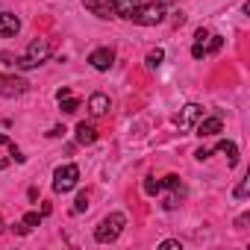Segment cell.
Segmentation results:
<instances>
[{
	"label": "cell",
	"instance_id": "1",
	"mask_svg": "<svg viewBox=\"0 0 250 250\" xmlns=\"http://www.w3.org/2000/svg\"><path fill=\"white\" fill-rule=\"evenodd\" d=\"M50 53H53V47H50V39H42V36H39V39H33V42H30L27 53L15 59V68H21V71L39 68V65H44V62L50 59Z\"/></svg>",
	"mask_w": 250,
	"mask_h": 250
},
{
	"label": "cell",
	"instance_id": "2",
	"mask_svg": "<svg viewBox=\"0 0 250 250\" xmlns=\"http://www.w3.org/2000/svg\"><path fill=\"white\" fill-rule=\"evenodd\" d=\"M124 227H127V218H124V212H112V215H106V218L97 224V229H94V241H100V244H112V241L124 232Z\"/></svg>",
	"mask_w": 250,
	"mask_h": 250
},
{
	"label": "cell",
	"instance_id": "3",
	"mask_svg": "<svg viewBox=\"0 0 250 250\" xmlns=\"http://www.w3.org/2000/svg\"><path fill=\"white\" fill-rule=\"evenodd\" d=\"M80 183V168L77 165H59L53 174V191L56 194H68L71 188H77Z\"/></svg>",
	"mask_w": 250,
	"mask_h": 250
},
{
	"label": "cell",
	"instance_id": "4",
	"mask_svg": "<svg viewBox=\"0 0 250 250\" xmlns=\"http://www.w3.org/2000/svg\"><path fill=\"white\" fill-rule=\"evenodd\" d=\"M133 21L142 24V27H156V24L165 21V6L156 3V0H153V3H147V6H139L136 15H133Z\"/></svg>",
	"mask_w": 250,
	"mask_h": 250
},
{
	"label": "cell",
	"instance_id": "5",
	"mask_svg": "<svg viewBox=\"0 0 250 250\" xmlns=\"http://www.w3.org/2000/svg\"><path fill=\"white\" fill-rule=\"evenodd\" d=\"M159 183H162V188H168V191H171V194L165 197V203H162V206H165V209H177V206L183 203V197H186V186H183V180H180L177 174H168V177H162Z\"/></svg>",
	"mask_w": 250,
	"mask_h": 250
},
{
	"label": "cell",
	"instance_id": "6",
	"mask_svg": "<svg viewBox=\"0 0 250 250\" xmlns=\"http://www.w3.org/2000/svg\"><path fill=\"white\" fill-rule=\"evenodd\" d=\"M200 118H203V106H200V103H186V106L180 109V115L174 118V124H177L180 130H191Z\"/></svg>",
	"mask_w": 250,
	"mask_h": 250
},
{
	"label": "cell",
	"instance_id": "7",
	"mask_svg": "<svg viewBox=\"0 0 250 250\" xmlns=\"http://www.w3.org/2000/svg\"><path fill=\"white\" fill-rule=\"evenodd\" d=\"M112 62H115V50H112V47H97V50L88 53V65H91L94 71H109Z\"/></svg>",
	"mask_w": 250,
	"mask_h": 250
},
{
	"label": "cell",
	"instance_id": "8",
	"mask_svg": "<svg viewBox=\"0 0 250 250\" xmlns=\"http://www.w3.org/2000/svg\"><path fill=\"white\" fill-rule=\"evenodd\" d=\"M27 80H21V77H0V94H3V97H21L24 91H27Z\"/></svg>",
	"mask_w": 250,
	"mask_h": 250
},
{
	"label": "cell",
	"instance_id": "9",
	"mask_svg": "<svg viewBox=\"0 0 250 250\" xmlns=\"http://www.w3.org/2000/svg\"><path fill=\"white\" fill-rule=\"evenodd\" d=\"M224 130V121L218 118V115H212V118H200L197 124H194V133L200 136V139H206V136H218Z\"/></svg>",
	"mask_w": 250,
	"mask_h": 250
},
{
	"label": "cell",
	"instance_id": "10",
	"mask_svg": "<svg viewBox=\"0 0 250 250\" xmlns=\"http://www.w3.org/2000/svg\"><path fill=\"white\" fill-rule=\"evenodd\" d=\"M83 6L97 15V18H115V6H112V0H83Z\"/></svg>",
	"mask_w": 250,
	"mask_h": 250
},
{
	"label": "cell",
	"instance_id": "11",
	"mask_svg": "<svg viewBox=\"0 0 250 250\" xmlns=\"http://www.w3.org/2000/svg\"><path fill=\"white\" fill-rule=\"evenodd\" d=\"M18 30H21L18 15H12V12H0V36H3V39H15Z\"/></svg>",
	"mask_w": 250,
	"mask_h": 250
},
{
	"label": "cell",
	"instance_id": "12",
	"mask_svg": "<svg viewBox=\"0 0 250 250\" xmlns=\"http://www.w3.org/2000/svg\"><path fill=\"white\" fill-rule=\"evenodd\" d=\"M112 6H115V18H127V21H133L136 9L142 6V0H112Z\"/></svg>",
	"mask_w": 250,
	"mask_h": 250
},
{
	"label": "cell",
	"instance_id": "13",
	"mask_svg": "<svg viewBox=\"0 0 250 250\" xmlns=\"http://www.w3.org/2000/svg\"><path fill=\"white\" fill-rule=\"evenodd\" d=\"M88 112H91V115H97V118H100V115H106V112H109V97H106L103 91H94V94L88 97Z\"/></svg>",
	"mask_w": 250,
	"mask_h": 250
},
{
	"label": "cell",
	"instance_id": "14",
	"mask_svg": "<svg viewBox=\"0 0 250 250\" xmlns=\"http://www.w3.org/2000/svg\"><path fill=\"white\" fill-rule=\"evenodd\" d=\"M77 142H80V145H94V142H97V130H94V124H85V121H80V124H77Z\"/></svg>",
	"mask_w": 250,
	"mask_h": 250
},
{
	"label": "cell",
	"instance_id": "15",
	"mask_svg": "<svg viewBox=\"0 0 250 250\" xmlns=\"http://www.w3.org/2000/svg\"><path fill=\"white\" fill-rule=\"evenodd\" d=\"M215 150H218V153H227L229 168H235V165H238V147H235V142H227V139H224V142H218V145H215Z\"/></svg>",
	"mask_w": 250,
	"mask_h": 250
},
{
	"label": "cell",
	"instance_id": "16",
	"mask_svg": "<svg viewBox=\"0 0 250 250\" xmlns=\"http://www.w3.org/2000/svg\"><path fill=\"white\" fill-rule=\"evenodd\" d=\"M0 147H9V156H12L15 162H24V159H27V156H24V153L18 150V145H15V142H12L9 136H0Z\"/></svg>",
	"mask_w": 250,
	"mask_h": 250
},
{
	"label": "cell",
	"instance_id": "17",
	"mask_svg": "<svg viewBox=\"0 0 250 250\" xmlns=\"http://www.w3.org/2000/svg\"><path fill=\"white\" fill-rule=\"evenodd\" d=\"M162 59H165V50H162V47H156V50H150V53H147V59H145V65H147V71H156V68L162 65Z\"/></svg>",
	"mask_w": 250,
	"mask_h": 250
},
{
	"label": "cell",
	"instance_id": "18",
	"mask_svg": "<svg viewBox=\"0 0 250 250\" xmlns=\"http://www.w3.org/2000/svg\"><path fill=\"white\" fill-rule=\"evenodd\" d=\"M221 44H224V39L209 33V39L203 42V50H206V56H209V53H218V50H221Z\"/></svg>",
	"mask_w": 250,
	"mask_h": 250
},
{
	"label": "cell",
	"instance_id": "19",
	"mask_svg": "<svg viewBox=\"0 0 250 250\" xmlns=\"http://www.w3.org/2000/svg\"><path fill=\"white\" fill-rule=\"evenodd\" d=\"M59 106H62V112H65V115H74V112L80 109V97H74V94H68L65 100H59Z\"/></svg>",
	"mask_w": 250,
	"mask_h": 250
},
{
	"label": "cell",
	"instance_id": "20",
	"mask_svg": "<svg viewBox=\"0 0 250 250\" xmlns=\"http://www.w3.org/2000/svg\"><path fill=\"white\" fill-rule=\"evenodd\" d=\"M142 188H145V194H150V197H156V194H159V191H162V183H159V180H156V177H147V180H145V186H142Z\"/></svg>",
	"mask_w": 250,
	"mask_h": 250
},
{
	"label": "cell",
	"instance_id": "21",
	"mask_svg": "<svg viewBox=\"0 0 250 250\" xmlns=\"http://www.w3.org/2000/svg\"><path fill=\"white\" fill-rule=\"evenodd\" d=\"M85 209H88V191H80L77 200H74V209H71V212L80 215V212H85Z\"/></svg>",
	"mask_w": 250,
	"mask_h": 250
},
{
	"label": "cell",
	"instance_id": "22",
	"mask_svg": "<svg viewBox=\"0 0 250 250\" xmlns=\"http://www.w3.org/2000/svg\"><path fill=\"white\" fill-rule=\"evenodd\" d=\"M42 218H44L42 212H27V215H24V224H27L30 229H33V227H42Z\"/></svg>",
	"mask_w": 250,
	"mask_h": 250
},
{
	"label": "cell",
	"instance_id": "23",
	"mask_svg": "<svg viewBox=\"0 0 250 250\" xmlns=\"http://www.w3.org/2000/svg\"><path fill=\"white\" fill-rule=\"evenodd\" d=\"M247 188H250V177H244V180L238 183V188H235V197H238V200H244V197H247Z\"/></svg>",
	"mask_w": 250,
	"mask_h": 250
},
{
	"label": "cell",
	"instance_id": "24",
	"mask_svg": "<svg viewBox=\"0 0 250 250\" xmlns=\"http://www.w3.org/2000/svg\"><path fill=\"white\" fill-rule=\"evenodd\" d=\"M191 56H194V59H203V56H206L203 44H197V42H194V47H191Z\"/></svg>",
	"mask_w": 250,
	"mask_h": 250
},
{
	"label": "cell",
	"instance_id": "25",
	"mask_svg": "<svg viewBox=\"0 0 250 250\" xmlns=\"http://www.w3.org/2000/svg\"><path fill=\"white\" fill-rule=\"evenodd\" d=\"M65 133H68V130H65V127H53V130H50V133H47V139H62V136H65Z\"/></svg>",
	"mask_w": 250,
	"mask_h": 250
},
{
	"label": "cell",
	"instance_id": "26",
	"mask_svg": "<svg viewBox=\"0 0 250 250\" xmlns=\"http://www.w3.org/2000/svg\"><path fill=\"white\" fill-rule=\"evenodd\" d=\"M159 247H162V250H180V241H174V238H168V241H162Z\"/></svg>",
	"mask_w": 250,
	"mask_h": 250
},
{
	"label": "cell",
	"instance_id": "27",
	"mask_svg": "<svg viewBox=\"0 0 250 250\" xmlns=\"http://www.w3.org/2000/svg\"><path fill=\"white\" fill-rule=\"evenodd\" d=\"M194 39H197V44H203V42L209 39V30H203V27H200V30L194 33Z\"/></svg>",
	"mask_w": 250,
	"mask_h": 250
},
{
	"label": "cell",
	"instance_id": "28",
	"mask_svg": "<svg viewBox=\"0 0 250 250\" xmlns=\"http://www.w3.org/2000/svg\"><path fill=\"white\" fill-rule=\"evenodd\" d=\"M12 229H15V232H18V235H27V232H30V227H27V224H24V221H21V224H15V227H12Z\"/></svg>",
	"mask_w": 250,
	"mask_h": 250
},
{
	"label": "cell",
	"instance_id": "29",
	"mask_svg": "<svg viewBox=\"0 0 250 250\" xmlns=\"http://www.w3.org/2000/svg\"><path fill=\"white\" fill-rule=\"evenodd\" d=\"M194 156H197V159H200V162H203V159H209V156H212V150H206V147H200V150H197V153H194Z\"/></svg>",
	"mask_w": 250,
	"mask_h": 250
},
{
	"label": "cell",
	"instance_id": "30",
	"mask_svg": "<svg viewBox=\"0 0 250 250\" xmlns=\"http://www.w3.org/2000/svg\"><path fill=\"white\" fill-rule=\"evenodd\" d=\"M247 221H250V215H238V218H235V227H238V229H244V224H247Z\"/></svg>",
	"mask_w": 250,
	"mask_h": 250
},
{
	"label": "cell",
	"instance_id": "31",
	"mask_svg": "<svg viewBox=\"0 0 250 250\" xmlns=\"http://www.w3.org/2000/svg\"><path fill=\"white\" fill-rule=\"evenodd\" d=\"M68 94H71V88H59V91H56V100H65Z\"/></svg>",
	"mask_w": 250,
	"mask_h": 250
},
{
	"label": "cell",
	"instance_id": "32",
	"mask_svg": "<svg viewBox=\"0 0 250 250\" xmlns=\"http://www.w3.org/2000/svg\"><path fill=\"white\" fill-rule=\"evenodd\" d=\"M3 168H9V159H3V156H0V171H3Z\"/></svg>",
	"mask_w": 250,
	"mask_h": 250
},
{
	"label": "cell",
	"instance_id": "33",
	"mask_svg": "<svg viewBox=\"0 0 250 250\" xmlns=\"http://www.w3.org/2000/svg\"><path fill=\"white\" fill-rule=\"evenodd\" d=\"M156 3H162V6H171V3H177V0H156Z\"/></svg>",
	"mask_w": 250,
	"mask_h": 250
},
{
	"label": "cell",
	"instance_id": "34",
	"mask_svg": "<svg viewBox=\"0 0 250 250\" xmlns=\"http://www.w3.org/2000/svg\"><path fill=\"white\" fill-rule=\"evenodd\" d=\"M3 227H6V224H3V218H0V229H3Z\"/></svg>",
	"mask_w": 250,
	"mask_h": 250
}]
</instances>
